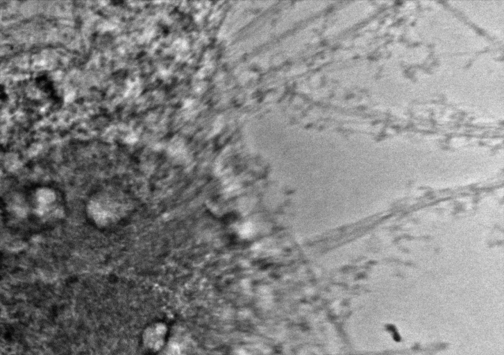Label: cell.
<instances>
[{
  "label": "cell",
  "mask_w": 504,
  "mask_h": 355,
  "mask_svg": "<svg viewBox=\"0 0 504 355\" xmlns=\"http://www.w3.org/2000/svg\"><path fill=\"white\" fill-rule=\"evenodd\" d=\"M170 336L169 329L162 322H156L147 327L142 336L144 347L156 353H159L167 344Z\"/></svg>",
  "instance_id": "1"
},
{
  "label": "cell",
  "mask_w": 504,
  "mask_h": 355,
  "mask_svg": "<svg viewBox=\"0 0 504 355\" xmlns=\"http://www.w3.org/2000/svg\"><path fill=\"white\" fill-rule=\"evenodd\" d=\"M185 350L183 347L180 346V344L174 340L169 338L162 348V349L158 353V355H184Z\"/></svg>",
  "instance_id": "2"
}]
</instances>
